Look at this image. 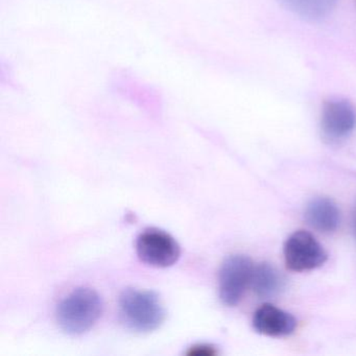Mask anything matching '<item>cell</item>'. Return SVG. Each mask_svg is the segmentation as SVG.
<instances>
[{
    "mask_svg": "<svg viewBox=\"0 0 356 356\" xmlns=\"http://www.w3.org/2000/svg\"><path fill=\"white\" fill-rule=\"evenodd\" d=\"M103 312V299L97 291L78 287L58 304L56 318L64 332L80 335L97 324Z\"/></svg>",
    "mask_w": 356,
    "mask_h": 356,
    "instance_id": "cell-1",
    "label": "cell"
},
{
    "mask_svg": "<svg viewBox=\"0 0 356 356\" xmlns=\"http://www.w3.org/2000/svg\"><path fill=\"white\" fill-rule=\"evenodd\" d=\"M118 307L124 324L136 332H152L165 320V309L154 291L129 287L120 293Z\"/></svg>",
    "mask_w": 356,
    "mask_h": 356,
    "instance_id": "cell-2",
    "label": "cell"
},
{
    "mask_svg": "<svg viewBox=\"0 0 356 356\" xmlns=\"http://www.w3.org/2000/svg\"><path fill=\"white\" fill-rule=\"evenodd\" d=\"M136 252L143 264L155 268L174 266L181 256L178 241L170 233L157 228L145 229L139 234Z\"/></svg>",
    "mask_w": 356,
    "mask_h": 356,
    "instance_id": "cell-3",
    "label": "cell"
},
{
    "mask_svg": "<svg viewBox=\"0 0 356 356\" xmlns=\"http://www.w3.org/2000/svg\"><path fill=\"white\" fill-rule=\"evenodd\" d=\"M254 266L245 255L229 256L218 274V293L225 305L235 306L239 303L247 287L251 284Z\"/></svg>",
    "mask_w": 356,
    "mask_h": 356,
    "instance_id": "cell-4",
    "label": "cell"
},
{
    "mask_svg": "<svg viewBox=\"0 0 356 356\" xmlns=\"http://www.w3.org/2000/svg\"><path fill=\"white\" fill-rule=\"evenodd\" d=\"M284 258L289 270L305 272L323 266L327 260V254L310 233L297 231L285 241Z\"/></svg>",
    "mask_w": 356,
    "mask_h": 356,
    "instance_id": "cell-5",
    "label": "cell"
},
{
    "mask_svg": "<svg viewBox=\"0 0 356 356\" xmlns=\"http://www.w3.org/2000/svg\"><path fill=\"white\" fill-rule=\"evenodd\" d=\"M356 128V109L345 99H331L323 106L321 131L329 143L345 140Z\"/></svg>",
    "mask_w": 356,
    "mask_h": 356,
    "instance_id": "cell-6",
    "label": "cell"
},
{
    "mask_svg": "<svg viewBox=\"0 0 356 356\" xmlns=\"http://www.w3.org/2000/svg\"><path fill=\"white\" fill-rule=\"evenodd\" d=\"M253 326L257 332L268 337H286L297 327V321L289 312L266 304L256 310Z\"/></svg>",
    "mask_w": 356,
    "mask_h": 356,
    "instance_id": "cell-7",
    "label": "cell"
},
{
    "mask_svg": "<svg viewBox=\"0 0 356 356\" xmlns=\"http://www.w3.org/2000/svg\"><path fill=\"white\" fill-rule=\"evenodd\" d=\"M308 224L323 233H332L339 228L341 212L332 200L316 197L308 203L305 210Z\"/></svg>",
    "mask_w": 356,
    "mask_h": 356,
    "instance_id": "cell-8",
    "label": "cell"
},
{
    "mask_svg": "<svg viewBox=\"0 0 356 356\" xmlns=\"http://www.w3.org/2000/svg\"><path fill=\"white\" fill-rule=\"evenodd\" d=\"M284 277L272 264L264 262L254 266L251 285L258 297L262 299L275 297L284 289Z\"/></svg>",
    "mask_w": 356,
    "mask_h": 356,
    "instance_id": "cell-9",
    "label": "cell"
},
{
    "mask_svg": "<svg viewBox=\"0 0 356 356\" xmlns=\"http://www.w3.org/2000/svg\"><path fill=\"white\" fill-rule=\"evenodd\" d=\"M285 9L295 15L318 22L324 19L337 7L339 0H279Z\"/></svg>",
    "mask_w": 356,
    "mask_h": 356,
    "instance_id": "cell-10",
    "label": "cell"
},
{
    "mask_svg": "<svg viewBox=\"0 0 356 356\" xmlns=\"http://www.w3.org/2000/svg\"><path fill=\"white\" fill-rule=\"evenodd\" d=\"M189 355H214L216 349L210 345H197L191 348Z\"/></svg>",
    "mask_w": 356,
    "mask_h": 356,
    "instance_id": "cell-11",
    "label": "cell"
},
{
    "mask_svg": "<svg viewBox=\"0 0 356 356\" xmlns=\"http://www.w3.org/2000/svg\"><path fill=\"white\" fill-rule=\"evenodd\" d=\"M353 230H354V233H355V235H356V205H355V209H354V213H353Z\"/></svg>",
    "mask_w": 356,
    "mask_h": 356,
    "instance_id": "cell-12",
    "label": "cell"
}]
</instances>
